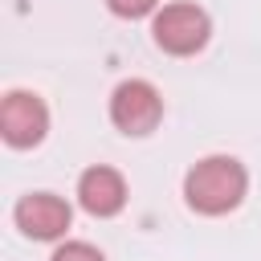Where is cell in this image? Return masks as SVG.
<instances>
[{"label":"cell","instance_id":"cell-1","mask_svg":"<svg viewBox=\"0 0 261 261\" xmlns=\"http://www.w3.org/2000/svg\"><path fill=\"white\" fill-rule=\"evenodd\" d=\"M245 188H249V175L245 167L232 159V155H208L200 159L188 179H184V196L196 212L204 216H220V212H232L241 200H245Z\"/></svg>","mask_w":261,"mask_h":261},{"label":"cell","instance_id":"cell-2","mask_svg":"<svg viewBox=\"0 0 261 261\" xmlns=\"http://www.w3.org/2000/svg\"><path fill=\"white\" fill-rule=\"evenodd\" d=\"M212 24H208V12L196 8V4H167L155 24H151V37L163 53H175V57H188L196 49H204Z\"/></svg>","mask_w":261,"mask_h":261},{"label":"cell","instance_id":"cell-3","mask_svg":"<svg viewBox=\"0 0 261 261\" xmlns=\"http://www.w3.org/2000/svg\"><path fill=\"white\" fill-rule=\"evenodd\" d=\"M110 118L126 135H151L159 126V118H163V98H159V90L151 82L130 77L110 94Z\"/></svg>","mask_w":261,"mask_h":261},{"label":"cell","instance_id":"cell-4","mask_svg":"<svg viewBox=\"0 0 261 261\" xmlns=\"http://www.w3.org/2000/svg\"><path fill=\"white\" fill-rule=\"evenodd\" d=\"M0 130L8 139V147H37L49 130V110L37 94L12 90L0 102Z\"/></svg>","mask_w":261,"mask_h":261},{"label":"cell","instance_id":"cell-5","mask_svg":"<svg viewBox=\"0 0 261 261\" xmlns=\"http://www.w3.org/2000/svg\"><path fill=\"white\" fill-rule=\"evenodd\" d=\"M16 224L33 241H53L69 228V204L53 192H33L16 204Z\"/></svg>","mask_w":261,"mask_h":261},{"label":"cell","instance_id":"cell-6","mask_svg":"<svg viewBox=\"0 0 261 261\" xmlns=\"http://www.w3.org/2000/svg\"><path fill=\"white\" fill-rule=\"evenodd\" d=\"M77 200L90 216H114L126 204V184L114 167H90L77 179Z\"/></svg>","mask_w":261,"mask_h":261},{"label":"cell","instance_id":"cell-7","mask_svg":"<svg viewBox=\"0 0 261 261\" xmlns=\"http://www.w3.org/2000/svg\"><path fill=\"white\" fill-rule=\"evenodd\" d=\"M53 261H106L94 245H86V241H65L57 253H53Z\"/></svg>","mask_w":261,"mask_h":261},{"label":"cell","instance_id":"cell-8","mask_svg":"<svg viewBox=\"0 0 261 261\" xmlns=\"http://www.w3.org/2000/svg\"><path fill=\"white\" fill-rule=\"evenodd\" d=\"M110 4V12H118V16H147L151 8H155V0H106Z\"/></svg>","mask_w":261,"mask_h":261}]
</instances>
